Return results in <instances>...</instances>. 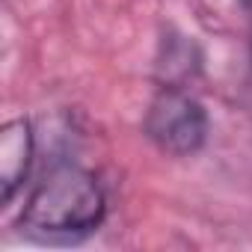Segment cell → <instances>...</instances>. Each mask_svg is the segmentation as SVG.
<instances>
[{"label": "cell", "mask_w": 252, "mask_h": 252, "mask_svg": "<svg viewBox=\"0 0 252 252\" xmlns=\"http://www.w3.org/2000/svg\"><path fill=\"white\" fill-rule=\"evenodd\" d=\"M243 3H246V6H252V0H243Z\"/></svg>", "instance_id": "277c9868"}, {"label": "cell", "mask_w": 252, "mask_h": 252, "mask_svg": "<svg viewBox=\"0 0 252 252\" xmlns=\"http://www.w3.org/2000/svg\"><path fill=\"white\" fill-rule=\"evenodd\" d=\"M33 163V131L30 122L12 119L0 131V187H3V202L9 205L18 187L24 184Z\"/></svg>", "instance_id": "3957f363"}, {"label": "cell", "mask_w": 252, "mask_h": 252, "mask_svg": "<svg viewBox=\"0 0 252 252\" xmlns=\"http://www.w3.org/2000/svg\"><path fill=\"white\" fill-rule=\"evenodd\" d=\"M146 134L166 155L187 158V155L199 152L208 137L205 107L193 95H187L175 86H166L152 101V107L146 113Z\"/></svg>", "instance_id": "7a4b0ae2"}, {"label": "cell", "mask_w": 252, "mask_h": 252, "mask_svg": "<svg viewBox=\"0 0 252 252\" xmlns=\"http://www.w3.org/2000/svg\"><path fill=\"white\" fill-rule=\"evenodd\" d=\"M104 217V196L95 178L77 166L51 169L27 199L21 222L39 234L77 237L98 228Z\"/></svg>", "instance_id": "6da1fadb"}]
</instances>
